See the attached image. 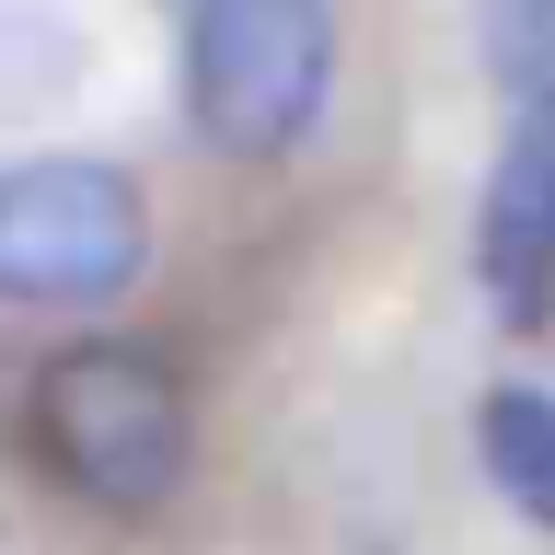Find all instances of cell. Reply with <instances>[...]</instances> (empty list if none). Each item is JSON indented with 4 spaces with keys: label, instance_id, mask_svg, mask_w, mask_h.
Here are the masks:
<instances>
[{
    "label": "cell",
    "instance_id": "cell-4",
    "mask_svg": "<svg viewBox=\"0 0 555 555\" xmlns=\"http://www.w3.org/2000/svg\"><path fill=\"white\" fill-rule=\"evenodd\" d=\"M475 267L498 289L509 324H544L555 312V116H520L498 173H486V232H475Z\"/></svg>",
    "mask_w": 555,
    "mask_h": 555
},
{
    "label": "cell",
    "instance_id": "cell-3",
    "mask_svg": "<svg viewBox=\"0 0 555 555\" xmlns=\"http://www.w3.org/2000/svg\"><path fill=\"white\" fill-rule=\"evenodd\" d=\"M151 267V208L116 163L47 151L0 173V301L24 312H93Z\"/></svg>",
    "mask_w": 555,
    "mask_h": 555
},
{
    "label": "cell",
    "instance_id": "cell-2",
    "mask_svg": "<svg viewBox=\"0 0 555 555\" xmlns=\"http://www.w3.org/2000/svg\"><path fill=\"white\" fill-rule=\"evenodd\" d=\"M336 12L324 0H185V116L208 151L278 163L324 116Z\"/></svg>",
    "mask_w": 555,
    "mask_h": 555
},
{
    "label": "cell",
    "instance_id": "cell-6",
    "mask_svg": "<svg viewBox=\"0 0 555 555\" xmlns=\"http://www.w3.org/2000/svg\"><path fill=\"white\" fill-rule=\"evenodd\" d=\"M475 47H486V81L520 93V116H555V0H486Z\"/></svg>",
    "mask_w": 555,
    "mask_h": 555
},
{
    "label": "cell",
    "instance_id": "cell-1",
    "mask_svg": "<svg viewBox=\"0 0 555 555\" xmlns=\"http://www.w3.org/2000/svg\"><path fill=\"white\" fill-rule=\"evenodd\" d=\"M35 416V451H47V475L81 486L93 509H163L173 486H185V393L151 347L128 336H81L59 347L24 393Z\"/></svg>",
    "mask_w": 555,
    "mask_h": 555
},
{
    "label": "cell",
    "instance_id": "cell-5",
    "mask_svg": "<svg viewBox=\"0 0 555 555\" xmlns=\"http://www.w3.org/2000/svg\"><path fill=\"white\" fill-rule=\"evenodd\" d=\"M475 451H486V475H498V498H509L520 520H544V532H555V405L532 393V382L486 393Z\"/></svg>",
    "mask_w": 555,
    "mask_h": 555
}]
</instances>
